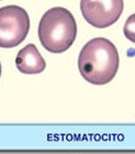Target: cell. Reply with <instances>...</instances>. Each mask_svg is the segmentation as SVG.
<instances>
[{
    "mask_svg": "<svg viewBox=\"0 0 135 154\" xmlns=\"http://www.w3.org/2000/svg\"><path fill=\"white\" fill-rule=\"evenodd\" d=\"M119 62V53L112 42L106 38H94L81 48L78 68L88 83L106 85L116 75Z\"/></svg>",
    "mask_w": 135,
    "mask_h": 154,
    "instance_id": "1",
    "label": "cell"
},
{
    "mask_svg": "<svg viewBox=\"0 0 135 154\" xmlns=\"http://www.w3.org/2000/svg\"><path fill=\"white\" fill-rule=\"evenodd\" d=\"M38 33L40 42L46 51L59 54L74 44L77 35V24L69 10L55 7L43 14Z\"/></svg>",
    "mask_w": 135,
    "mask_h": 154,
    "instance_id": "2",
    "label": "cell"
},
{
    "mask_svg": "<svg viewBox=\"0 0 135 154\" xmlns=\"http://www.w3.org/2000/svg\"><path fill=\"white\" fill-rule=\"evenodd\" d=\"M30 30V18L19 6L0 8V48H16L26 40Z\"/></svg>",
    "mask_w": 135,
    "mask_h": 154,
    "instance_id": "3",
    "label": "cell"
},
{
    "mask_svg": "<svg viewBox=\"0 0 135 154\" xmlns=\"http://www.w3.org/2000/svg\"><path fill=\"white\" fill-rule=\"evenodd\" d=\"M123 7V0H80L82 17L98 29H104L116 23L122 14Z\"/></svg>",
    "mask_w": 135,
    "mask_h": 154,
    "instance_id": "4",
    "label": "cell"
},
{
    "mask_svg": "<svg viewBox=\"0 0 135 154\" xmlns=\"http://www.w3.org/2000/svg\"><path fill=\"white\" fill-rule=\"evenodd\" d=\"M16 66L23 74H40L45 69L46 63L35 45L28 44L18 52Z\"/></svg>",
    "mask_w": 135,
    "mask_h": 154,
    "instance_id": "5",
    "label": "cell"
},
{
    "mask_svg": "<svg viewBox=\"0 0 135 154\" xmlns=\"http://www.w3.org/2000/svg\"><path fill=\"white\" fill-rule=\"evenodd\" d=\"M0 76H1V63H0Z\"/></svg>",
    "mask_w": 135,
    "mask_h": 154,
    "instance_id": "6",
    "label": "cell"
},
{
    "mask_svg": "<svg viewBox=\"0 0 135 154\" xmlns=\"http://www.w3.org/2000/svg\"><path fill=\"white\" fill-rule=\"evenodd\" d=\"M0 1H1V0H0Z\"/></svg>",
    "mask_w": 135,
    "mask_h": 154,
    "instance_id": "7",
    "label": "cell"
}]
</instances>
